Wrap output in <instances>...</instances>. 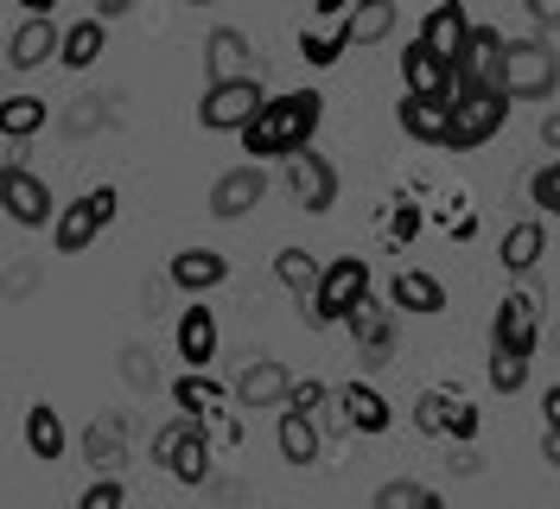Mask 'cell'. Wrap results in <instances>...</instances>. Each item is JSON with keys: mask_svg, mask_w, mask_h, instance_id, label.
<instances>
[{"mask_svg": "<svg viewBox=\"0 0 560 509\" xmlns=\"http://www.w3.org/2000/svg\"><path fill=\"white\" fill-rule=\"evenodd\" d=\"M318 122H325V96L318 90H287V96L261 102V115L243 128V147L261 153V160H287V153L313 147Z\"/></svg>", "mask_w": 560, "mask_h": 509, "instance_id": "cell-1", "label": "cell"}, {"mask_svg": "<svg viewBox=\"0 0 560 509\" xmlns=\"http://www.w3.org/2000/svg\"><path fill=\"white\" fill-rule=\"evenodd\" d=\"M510 102L516 96H510L503 83H465V90L453 96V140H446V147H453V153L485 147V140L510 122Z\"/></svg>", "mask_w": 560, "mask_h": 509, "instance_id": "cell-2", "label": "cell"}, {"mask_svg": "<svg viewBox=\"0 0 560 509\" xmlns=\"http://www.w3.org/2000/svg\"><path fill=\"white\" fill-rule=\"evenodd\" d=\"M261 83L255 77H217V83H205V102H198V128H210V135H243L248 122L261 115Z\"/></svg>", "mask_w": 560, "mask_h": 509, "instance_id": "cell-3", "label": "cell"}, {"mask_svg": "<svg viewBox=\"0 0 560 509\" xmlns=\"http://www.w3.org/2000/svg\"><path fill=\"white\" fill-rule=\"evenodd\" d=\"M370 293V262L363 255H338V262H325L318 274V293L306 300V319L313 325H345V312Z\"/></svg>", "mask_w": 560, "mask_h": 509, "instance_id": "cell-4", "label": "cell"}, {"mask_svg": "<svg viewBox=\"0 0 560 509\" xmlns=\"http://www.w3.org/2000/svg\"><path fill=\"white\" fill-rule=\"evenodd\" d=\"M115 204H121V198H115V185H90L77 204H65V210H58V223H51L58 255H83V248L115 223Z\"/></svg>", "mask_w": 560, "mask_h": 509, "instance_id": "cell-5", "label": "cell"}, {"mask_svg": "<svg viewBox=\"0 0 560 509\" xmlns=\"http://www.w3.org/2000/svg\"><path fill=\"white\" fill-rule=\"evenodd\" d=\"M153 459H160L178 484H210V433H205V420L185 414V420H173V427H160Z\"/></svg>", "mask_w": 560, "mask_h": 509, "instance_id": "cell-6", "label": "cell"}, {"mask_svg": "<svg viewBox=\"0 0 560 509\" xmlns=\"http://www.w3.org/2000/svg\"><path fill=\"white\" fill-rule=\"evenodd\" d=\"M287 185H293V204L313 210V217H325V210L338 204V166H331L325 153H313V147L287 153Z\"/></svg>", "mask_w": 560, "mask_h": 509, "instance_id": "cell-7", "label": "cell"}, {"mask_svg": "<svg viewBox=\"0 0 560 509\" xmlns=\"http://www.w3.org/2000/svg\"><path fill=\"white\" fill-rule=\"evenodd\" d=\"M535 332H541V300H535L528 287H510V293L497 300V319H490V344L535 357Z\"/></svg>", "mask_w": 560, "mask_h": 509, "instance_id": "cell-8", "label": "cell"}, {"mask_svg": "<svg viewBox=\"0 0 560 509\" xmlns=\"http://www.w3.org/2000/svg\"><path fill=\"white\" fill-rule=\"evenodd\" d=\"M0 204H7V217L20 223V230H45V223H58V210H51V185L26 166H7L0 178Z\"/></svg>", "mask_w": 560, "mask_h": 509, "instance_id": "cell-9", "label": "cell"}, {"mask_svg": "<svg viewBox=\"0 0 560 509\" xmlns=\"http://www.w3.org/2000/svg\"><path fill=\"white\" fill-rule=\"evenodd\" d=\"M555 77H560V65H555V51H548V45H528V38H516V45H510V65H503V90H510L516 102L548 96V90H555Z\"/></svg>", "mask_w": 560, "mask_h": 509, "instance_id": "cell-10", "label": "cell"}, {"mask_svg": "<svg viewBox=\"0 0 560 509\" xmlns=\"http://www.w3.org/2000/svg\"><path fill=\"white\" fill-rule=\"evenodd\" d=\"M261 198H268V172H261V166H230V172H217V178H210V217H217V223L248 217Z\"/></svg>", "mask_w": 560, "mask_h": 509, "instance_id": "cell-11", "label": "cell"}, {"mask_svg": "<svg viewBox=\"0 0 560 509\" xmlns=\"http://www.w3.org/2000/svg\"><path fill=\"white\" fill-rule=\"evenodd\" d=\"M503 65H510V38L497 33V26H471L453 77H458V90H465V83H503Z\"/></svg>", "mask_w": 560, "mask_h": 509, "instance_id": "cell-12", "label": "cell"}, {"mask_svg": "<svg viewBox=\"0 0 560 509\" xmlns=\"http://www.w3.org/2000/svg\"><path fill=\"white\" fill-rule=\"evenodd\" d=\"M395 122L408 140H427V147H446L453 140V96H408L395 102Z\"/></svg>", "mask_w": 560, "mask_h": 509, "instance_id": "cell-13", "label": "cell"}, {"mask_svg": "<svg viewBox=\"0 0 560 509\" xmlns=\"http://www.w3.org/2000/svg\"><path fill=\"white\" fill-rule=\"evenodd\" d=\"M58 51H65V33L51 26V13H26L13 26V38H7V65L13 70H38L45 58H58Z\"/></svg>", "mask_w": 560, "mask_h": 509, "instance_id": "cell-14", "label": "cell"}, {"mask_svg": "<svg viewBox=\"0 0 560 509\" xmlns=\"http://www.w3.org/2000/svg\"><path fill=\"white\" fill-rule=\"evenodd\" d=\"M345 332L357 338L363 350V363H388V350H395V325H388V305H376L370 293L345 312Z\"/></svg>", "mask_w": 560, "mask_h": 509, "instance_id": "cell-15", "label": "cell"}, {"mask_svg": "<svg viewBox=\"0 0 560 509\" xmlns=\"http://www.w3.org/2000/svg\"><path fill=\"white\" fill-rule=\"evenodd\" d=\"M166 280H173L178 293H217L230 280V255H217V248H178Z\"/></svg>", "mask_w": 560, "mask_h": 509, "instance_id": "cell-16", "label": "cell"}, {"mask_svg": "<svg viewBox=\"0 0 560 509\" xmlns=\"http://www.w3.org/2000/svg\"><path fill=\"white\" fill-rule=\"evenodd\" d=\"M465 38H471V20H465V7H458V0H440V7L420 20V45H427L433 58H446V65H458Z\"/></svg>", "mask_w": 560, "mask_h": 509, "instance_id": "cell-17", "label": "cell"}, {"mask_svg": "<svg viewBox=\"0 0 560 509\" xmlns=\"http://www.w3.org/2000/svg\"><path fill=\"white\" fill-rule=\"evenodd\" d=\"M287 395H293V375H287V363H275V357H255V363L236 375V402L243 407H287Z\"/></svg>", "mask_w": 560, "mask_h": 509, "instance_id": "cell-18", "label": "cell"}, {"mask_svg": "<svg viewBox=\"0 0 560 509\" xmlns=\"http://www.w3.org/2000/svg\"><path fill=\"white\" fill-rule=\"evenodd\" d=\"M178 357H185V370H210V357H217V338H223V332H217V312H210V305H185V312H178Z\"/></svg>", "mask_w": 560, "mask_h": 509, "instance_id": "cell-19", "label": "cell"}, {"mask_svg": "<svg viewBox=\"0 0 560 509\" xmlns=\"http://www.w3.org/2000/svg\"><path fill=\"white\" fill-rule=\"evenodd\" d=\"M401 83H408L415 96H458L453 65H446V58H433V51H427L420 38L408 45V51H401Z\"/></svg>", "mask_w": 560, "mask_h": 509, "instance_id": "cell-20", "label": "cell"}, {"mask_svg": "<svg viewBox=\"0 0 560 509\" xmlns=\"http://www.w3.org/2000/svg\"><path fill=\"white\" fill-rule=\"evenodd\" d=\"M388 300H395V312L433 319V312H446V287H440L427 268H401L395 280H388Z\"/></svg>", "mask_w": 560, "mask_h": 509, "instance_id": "cell-21", "label": "cell"}, {"mask_svg": "<svg viewBox=\"0 0 560 509\" xmlns=\"http://www.w3.org/2000/svg\"><path fill=\"white\" fill-rule=\"evenodd\" d=\"M338 407H345V427H357V433H388V420H395L388 395L370 389V382H345L338 389Z\"/></svg>", "mask_w": 560, "mask_h": 509, "instance_id": "cell-22", "label": "cell"}, {"mask_svg": "<svg viewBox=\"0 0 560 509\" xmlns=\"http://www.w3.org/2000/svg\"><path fill=\"white\" fill-rule=\"evenodd\" d=\"M350 45H357V38H350V13H325L318 26L300 33V58H306L313 70H325V65H338Z\"/></svg>", "mask_w": 560, "mask_h": 509, "instance_id": "cell-23", "label": "cell"}, {"mask_svg": "<svg viewBox=\"0 0 560 509\" xmlns=\"http://www.w3.org/2000/svg\"><path fill=\"white\" fill-rule=\"evenodd\" d=\"M275 446H280V459L287 465H313L318 459V420L306 414V407H280V427H275Z\"/></svg>", "mask_w": 560, "mask_h": 509, "instance_id": "cell-24", "label": "cell"}, {"mask_svg": "<svg viewBox=\"0 0 560 509\" xmlns=\"http://www.w3.org/2000/svg\"><path fill=\"white\" fill-rule=\"evenodd\" d=\"M248 33H236V26H217V33L205 38V77L217 83V77H248Z\"/></svg>", "mask_w": 560, "mask_h": 509, "instance_id": "cell-25", "label": "cell"}, {"mask_svg": "<svg viewBox=\"0 0 560 509\" xmlns=\"http://www.w3.org/2000/svg\"><path fill=\"white\" fill-rule=\"evenodd\" d=\"M65 446H70V433H65V420H58V407H51V402L26 407V452L45 459V465H58V459H65Z\"/></svg>", "mask_w": 560, "mask_h": 509, "instance_id": "cell-26", "label": "cell"}, {"mask_svg": "<svg viewBox=\"0 0 560 509\" xmlns=\"http://www.w3.org/2000/svg\"><path fill=\"white\" fill-rule=\"evenodd\" d=\"M103 45H108V20H103V13H96V20H70L58 65H65V70H90L96 58H103Z\"/></svg>", "mask_w": 560, "mask_h": 509, "instance_id": "cell-27", "label": "cell"}, {"mask_svg": "<svg viewBox=\"0 0 560 509\" xmlns=\"http://www.w3.org/2000/svg\"><path fill=\"white\" fill-rule=\"evenodd\" d=\"M541 248H548V230L528 217V223H510V230H503V242H497V262H503L510 274H528L535 262H541Z\"/></svg>", "mask_w": 560, "mask_h": 509, "instance_id": "cell-28", "label": "cell"}, {"mask_svg": "<svg viewBox=\"0 0 560 509\" xmlns=\"http://www.w3.org/2000/svg\"><path fill=\"white\" fill-rule=\"evenodd\" d=\"M275 274L287 293H300V300H313L318 293V274H325V262H313V248H300V242H287L275 255Z\"/></svg>", "mask_w": 560, "mask_h": 509, "instance_id": "cell-29", "label": "cell"}, {"mask_svg": "<svg viewBox=\"0 0 560 509\" xmlns=\"http://www.w3.org/2000/svg\"><path fill=\"white\" fill-rule=\"evenodd\" d=\"M45 122H51L45 96H7V108H0V135L7 140H33Z\"/></svg>", "mask_w": 560, "mask_h": 509, "instance_id": "cell-30", "label": "cell"}, {"mask_svg": "<svg viewBox=\"0 0 560 509\" xmlns=\"http://www.w3.org/2000/svg\"><path fill=\"white\" fill-rule=\"evenodd\" d=\"M395 33V0H357L350 7V38L357 45H383Z\"/></svg>", "mask_w": 560, "mask_h": 509, "instance_id": "cell-31", "label": "cell"}, {"mask_svg": "<svg viewBox=\"0 0 560 509\" xmlns=\"http://www.w3.org/2000/svg\"><path fill=\"white\" fill-rule=\"evenodd\" d=\"M376 509H440V490L433 484H415V477H395L376 490Z\"/></svg>", "mask_w": 560, "mask_h": 509, "instance_id": "cell-32", "label": "cell"}, {"mask_svg": "<svg viewBox=\"0 0 560 509\" xmlns=\"http://www.w3.org/2000/svg\"><path fill=\"white\" fill-rule=\"evenodd\" d=\"M523 382H528V357L497 344V350H490V389H497V395H516Z\"/></svg>", "mask_w": 560, "mask_h": 509, "instance_id": "cell-33", "label": "cell"}, {"mask_svg": "<svg viewBox=\"0 0 560 509\" xmlns=\"http://www.w3.org/2000/svg\"><path fill=\"white\" fill-rule=\"evenodd\" d=\"M173 402L185 407V414H198V420H205L210 407H217V382H205V370H185L173 382Z\"/></svg>", "mask_w": 560, "mask_h": 509, "instance_id": "cell-34", "label": "cell"}, {"mask_svg": "<svg viewBox=\"0 0 560 509\" xmlns=\"http://www.w3.org/2000/svg\"><path fill=\"white\" fill-rule=\"evenodd\" d=\"M478 427H485L478 402H471V395H446V440L471 446V440H478Z\"/></svg>", "mask_w": 560, "mask_h": 509, "instance_id": "cell-35", "label": "cell"}, {"mask_svg": "<svg viewBox=\"0 0 560 509\" xmlns=\"http://www.w3.org/2000/svg\"><path fill=\"white\" fill-rule=\"evenodd\" d=\"M415 427L433 433V440H446V389H427V395L415 402Z\"/></svg>", "mask_w": 560, "mask_h": 509, "instance_id": "cell-36", "label": "cell"}, {"mask_svg": "<svg viewBox=\"0 0 560 509\" xmlns=\"http://www.w3.org/2000/svg\"><path fill=\"white\" fill-rule=\"evenodd\" d=\"M90 459H96L103 472H115V465H121V427L96 420V427H90Z\"/></svg>", "mask_w": 560, "mask_h": 509, "instance_id": "cell-37", "label": "cell"}, {"mask_svg": "<svg viewBox=\"0 0 560 509\" xmlns=\"http://www.w3.org/2000/svg\"><path fill=\"white\" fill-rule=\"evenodd\" d=\"M528 198L541 204L548 217H560V160H548V166H541L535 178H528Z\"/></svg>", "mask_w": 560, "mask_h": 509, "instance_id": "cell-38", "label": "cell"}, {"mask_svg": "<svg viewBox=\"0 0 560 509\" xmlns=\"http://www.w3.org/2000/svg\"><path fill=\"white\" fill-rule=\"evenodd\" d=\"M121 504H128V484H121L115 472H108V477H96V484L83 490V509H121Z\"/></svg>", "mask_w": 560, "mask_h": 509, "instance_id": "cell-39", "label": "cell"}, {"mask_svg": "<svg viewBox=\"0 0 560 509\" xmlns=\"http://www.w3.org/2000/svg\"><path fill=\"white\" fill-rule=\"evenodd\" d=\"M293 407H306V414H318L325 402H338V389H325V382H293V395H287Z\"/></svg>", "mask_w": 560, "mask_h": 509, "instance_id": "cell-40", "label": "cell"}, {"mask_svg": "<svg viewBox=\"0 0 560 509\" xmlns=\"http://www.w3.org/2000/svg\"><path fill=\"white\" fill-rule=\"evenodd\" d=\"M420 230V210H395V236H415Z\"/></svg>", "mask_w": 560, "mask_h": 509, "instance_id": "cell-41", "label": "cell"}, {"mask_svg": "<svg viewBox=\"0 0 560 509\" xmlns=\"http://www.w3.org/2000/svg\"><path fill=\"white\" fill-rule=\"evenodd\" d=\"M541 459H548V465L560 472V427H548V440H541Z\"/></svg>", "mask_w": 560, "mask_h": 509, "instance_id": "cell-42", "label": "cell"}, {"mask_svg": "<svg viewBox=\"0 0 560 509\" xmlns=\"http://www.w3.org/2000/svg\"><path fill=\"white\" fill-rule=\"evenodd\" d=\"M541 414H548V427H560V389H548V395H541Z\"/></svg>", "mask_w": 560, "mask_h": 509, "instance_id": "cell-43", "label": "cell"}, {"mask_svg": "<svg viewBox=\"0 0 560 509\" xmlns=\"http://www.w3.org/2000/svg\"><path fill=\"white\" fill-rule=\"evenodd\" d=\"M128 7H135V0H96V13H103V20H121Z\"/></svg>", "mask_w": 560, "mask_h": 509, "instance_id": "cell-44", "label": "cell"}, {"mask_svg": "<svg viewBox=\"0 0 560 509\" xmlns=\"http://www.w3.org/2000/svg\"><path fill=\"white\" fill-rule=\"evenodd\" d=\"M541 140H548V147H560V108L548 115V122H541Z\"/></svg>", "mask_w": 560, "mask_h": 509, "instance_id": "cell-45", "label": "cell"}, {"mask_svg": "<svg viewBox=\"0 0 560 509\" xmlns=\"http://www.w3.org/2000/svg\"><path fill=\"white\" fill-rule=\"evenodd\" d=\"M58 0H20V13H51Z\"/></svg>", "mask_w": 560, "mask_h": 509, "instance_id": "cell-46", "label": "cell"}, {"mask_svg": "<svg viewBox=\"0 0 560 509\" xmlns=\"http://www.w3.org/2000/svg\"><path fill=\"white\" fill-rule=\"evenodd\" d=\"M185 7H210V0H185Z\"/></svg>", "mask_w": 560, "mask_h": 509, "instance_id": "cell-47", "label": "cell"}]
</instances>
